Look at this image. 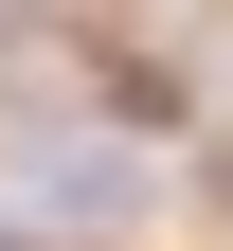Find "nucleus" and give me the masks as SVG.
<instances>
[{
  "mask_svg": "<svg viewBox=\"0 0 233 251\" xmlns=\"http://www.w3.org/2000/svg\"><path fill=\"white\" fill-rule=\"evenodd\" d=\"M0 198L36 215L54 251H90V233H126V215H161V162L126 126H0Z\"/></svg>",
  "mask_w": 233,
  "mask_h": 251,
  "instance_id": "f257e3e1",
  "label": "nucleus"
},
{
  "mask_svg": "<svg viewBox=\"0 0 233 251\" xmlns=\"http://www.w3.org/2000/svg\"><path fill=\"white\" fill-rule=\"evenodd\" d=\"M0 251H54V233H36V215H0Z\"/></svg>",
  "mask_w": 233,
  "mask_h": 251,
  "instance_id": "f03ea898",
  "label": "nucleus"
}]
</instances>
